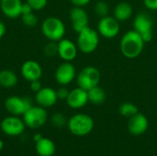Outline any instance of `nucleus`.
I'll return each mask as SVG.
<instances>
[{
  "label": "nucleus",
  "instance_id": "f257e3e1",
  "mask_svg": "<svg viewBox=\"0 0 157 156\" xmlns=\"http://www.w3.org/2000/svg\"><path fill=\"white\" fill-rule=\"evenodd\" d=\"M144 40L134 29L126 32L120 42V49L123 56L128 59H134L140 56L144 48Z\"/></svg>",
  "mask_w": 157,
  "mask_h": 156
},
{
  "label": "nucleus",
  "instance_id": "f03ea898",
  "mask_svg": "<svg viewBox=\"0 0 157 156\" xmlns=\"http://www.w3.org/2000/svg\"><path fill=\"white\" fill-rule=\"evenodd\" d=\"M94 120L87 114L78 113L72 116L67 122L70 132L75 136L82 137L89 134L94 129Z\"/></svg>",
  "mask_w": 157,
  "mask_h": 156
},
{
  "label": "nucleus",
  "instance_id": "7ed1b4c3",
  "mask_svg": "<svg viewBox=\"0 0 157 156\" xmlns=\"http://www.w3.org/2000/svg\"><path fill=\"white\" fill-rule=\"evenodd\" d=\"M99 34L98 30L87 27L77 33L76 45L78 51L85 54H90L94 52L99 44Z\"/></svg>",
  "mask_w": 157,
  "mask_h": 156
},
{
  "label": "nucleus",
  "instance_id": "20e7f679",
  "mask_svg": "<svg viewBox=\"0 0 157 156\" xmlns=\"http://www.w3.org/2000/svg\"><path fill=\"white\" fill-rule=\"evenodd\" d=\"M41 32L49 40L58 42L65 35V25L59 17H48L41 23Z\"/></svg>",
  "mask_w": 157,
  "mask_h": 156
},
{
  "label": "nucleus",
  "instance_id": "39448f33",
  "mask_svg": "<svg viewBox=\"0 0 157 156\" xmlns=\"http://www.w3.org/2000/svg\"><path fill=\"white\" fill-rule=\"evenodd\" d=\"M101 78L100 72L95 66H86L76 74V83L78 87L88 91L99 85Z\"/></svg>",
  "mask_w": 157,
  "mask_h": 156
},
{
  "label": "nucleus",
  "instance_id": "423d86ee",
  "mask_svg": "<svg viewBox=\"0 0 157 156\" xmlns=\"http://www.w3.org/2000/svg\"><path fill=\"white\" fill-rule=\"evenodd\" d=\"M22 119L26 127L30 129H39L46 123L48 120V114L45 108L37 105L29 108L23 114Z\"/></svg>",
  "mask_w": 157,
  "mask_h": 156
},
{
  "label": "nucleus",
  "instance_id": "0eeeda50",
  "mask_svg": "<svg viewBox=\"0 0 157 156\" xmlns=\"http://www.w3.org/2000/svg\"><path fill=\"white\" fill-rule=\"evenodd\" d=\"M153 19L146 13H139L133 20V29L140 34L144 42H149L153 39Z\"/></svg>",
  "mask_w": 157,
  "mask_h": 156
},
{
  "label": "nucleus",
  "instance_id": "6e6552de",
  "mask_svg": "<svg viewBox=\"0 0 157 156\" xmlns=\"http://www.w3.org/2000/svg\"><path fill=\"white\" fill-rule=\"evenodd\" d=\"M33 105L31 101L24 97L10 96L5 100V108L10 115L23 116V114Z\"/></svg>",
  "mask_w": 157,
  "mask_h": 156
},
{
  "label": "nucleus",
  "instance_id": "1a4fd4ad",
  "mask_svg": "<svg viewBox=\"0 0 157 156\" xmlns=\"http://www.w3.org/2000/svg\"><path fill=\"white\" fill-rule=\"evenodd\" d=\"M26 125L23 119L18 116L10 115L6 117L0 123L1 131L8 136H18L21 135L25 131Z\"/></svg>",
  "mask_w": 157,
  "mask_h": 156
},
{
  "label": "nucleus",
  "instance_id": "9d476101",
  "mask_svg": "<svg viewBox=\"0 0 157 156\" xmlns=\"http://www.w3.org/2000/svg\"><path fill=\"white\" fill-rule=\"evenodd\" d=\"M121 29L120 21L114 17L107 16L101 17L98 24V32L106 39H113L118 36Z\"/></svg>",
  "mask_w": 157,
  "mask_h": 156
},
{
  "label": "nucleus",
  "instance_id": "9b49d317",
  "mask_svg": "<svg viewBox=\"0 0 157 156\" xmlns=\"http://www.w3.org/2000/svg\"><path fill=\"white\" fill-rule=\"evenodd\" d=\"M56 82L60 86H68L76 78V71L72 62H63L56 69L54 74Z\"/></svg>",
  "mask_w": 157,
  "mask_h": 156
},
{
  "label": "nucleus",
  "instance_id": "f8f14e48",
  "mask_svg": "<svg viewBox=\"0 0 157 156\" xmlns=\"http://www.w3.org/2000/svg\"><path fill=\"white\" fill-rule=\"evenodd\" d=\"M70 20L72 23V28L73 29L78 33L82 29L89 27V17L86 13V11L80 6H74L71 8L70 13H69Z\"/></svg>",
  "mask_w": 157,
  "mask_h": 156
},
{
  "label": "nucleus",
  "instance_id": "ddd939ff",
  "mask_svg": "<svg viewBox=\"0 0 157 156\" xmlns=\"http://www.w3.org/2000/svg\"><path fill=\"white\" fill-rule=\"evenodd\" d=\"M21 75L28 82L40 80L42 76V68L40 64L34 60H28L24 62L20 68Z\"/></svg>",
  "mask_w": 157,
  "mask_h": 156
},
{
  "label": "nucleus",
  "instance_id": "4468645a",
  "mask_svg": "<svg viewBox=\"0 0 157 156\" xmlns=\"http://www.w3.org/2000/svg\"><path fill=\"white\" fill-rule=\"evenodd\" d=\"M78 52L77 45L68 39H62L58 41V56L63 62H73Z\"/></svg>",
  "mask_w": 157,
  "mask_h": 156
},
{
  "label": "nucleus",
  "instance_id": "2eb2a0df",
  "mask_svg": "<svg viewBox=\"0 0 157 156\" xmlns=\"http://www.w3.org/2000/svg\"><path fill=\"white\" fill-rule=\"evenodd\" d=\"M149 121L147 118L140 112L131 117L128 121V131L134 136H140L144 134L147 131Z\"/></svg>",
  "mask_w": 157,
  "mask_h": 156
},
{
  "label": "nucleus",
  "instance_id": "dca6fc26",
  "mask_svg": "<svg viewBox=\"0 0 157 156\" xmlns=\"http://www.w3.org/2000/svg\"><path fill=\"white\" fill-rule=\"evenodd\" d=\"M35 100L37 105L42 108H51L54 106L58 100L56 90H54L52 87L43 86L40 91L36 93Z\"/></svg>",
  "mask_w": 157,
  "mask_h": 156
},
{
  "label": "nucleus",
  "instance_id": "f3484780",
  "mask_svg": "<svg viewBox=\"0 0 157 156\" xmlns=\"http://www.w3.org/2000/svg\"><path fill=\"white\" fill-rule=\"evenodd\" d=\"M88 102L87 91L76 87L69 92L68 97L66 98L67 105L73 109H79L84 108Z\"/></svg>",
  "mask_w": 157,
  "mask_h": 156
},
{
  "label": "nucleus",
  "instance_id": "a211bd4d",
  "mask_svg": "<svg viewBox=\"0 0 157 156\" xmlns=\"http://www.w3.org/2000/svg\"><path fill=\"white\" fill-rule=\"evenodd\" d=\"M22 4L21 0H0L1 11L8 18H17L22 14Z\"/></svg>",
  "mask_w": 157,
  "mask_h": 156
},
{
  "label": "nucleus",
  "instance_id": "6ab92c4d",
  "mask_svg": "<svg viewBox=\"0 0 157 156\" xmlns=\"http://www.w3.org/2000/svg\"><path fill=\"white\" fill-rule=\"evenodd\" d=\"M35 143V150L40 156H52L54 154L56 147L52 140L42 137Z\"/></svg>",
  "mask_w": 157,
  "mask_h": 156
},
{
  "label": "nucleus",
  "instance_id": "aec40b11",
  "mask_svg": "<svg viewBox=\"0 0 157 156\" xmlns=\"http://www.w3.org/2000/svg\"><path fill=\"white\" fill-rule=\"evenodd\" d=\"M113 14H114V17L118 21L122 22L132 17L133 14V9H132V6L129 3L121 2L114 7Z\"/></svg>",
  "mask_w": 157,
  "mask_h": 156
},
{
  "label": "nucleus",
  "instance_id": "412c9836",
  "mask_svg": "<svg viewBox=\"0 0 157 156\" xmlns=\"http://www.w3.org/2000/svg\"><path fill=\"white\" fill-rule=\"evenodd\" d=\"M18 83L17 74L11 70L4 69L0 71V86L4 88H12Z\"/></svg>",
  "mask_w": 157,
  "mask_h": 156
},
{
  "label": "nucleus",
  "instance_id": "4be33fe9",
  "mask_svg": "<svg viewBox=\"0 0 157 156\" xmlns=\"http://www.w3.org/2000/svg\"><path fill=\"white\" fill-rule=\"evenodd\" d=\"M88 95V102L92 103L93 105H102L106 98H107V94L105 90L98 86L89 89L87 91Z\"/></svg>",
  "mask_w": 157,
  "mask_h": 156
},
{
  "label": "nucleus",
  "instance_id": "5701e85b",
  "mask_svg": "<svg viewBox=\"0 0 157 156\" xmlns=\"http://www.w3.org/2000/svg\"><path fill=\"white\" fill-rule=\"evenodd\" d=\"M119 112L120 114L124 117V118H128L130 119L131 117L134 116L135 114H137L139 112L137 106H135L133 103L131 102H125L122 103L120 108H119Z\"/></svg>",
  "mask_w": 157,
  "mask_h": 156
},
{
  "label": "nucleus",
  "instance_id": "b1692460",
  "mask_svg": "<svg viewBox=\"0 0 157 156\" xmlns=\"http://www.w3.org/2000/svg\"><path fill=\"white\" fill-rule=\"evenodd\" d=\"M94 11L97 16H98L100 18L109 16V5L104 1H98L95 4Z\"/></svg>",
  "mask_w": 157,
  "mask_h": 156
},
{
  "label": "nucleus",
  "instance_id": "393cba45",
  "mask_svg": "<svg viewBox=\"0 0 157 156\" xmlns=\"http://www.w3.org/2000/svg\"><path fill=\"white\" fill-rule=\"evenodd\" d=\"M21 20L25 26L29 27V28L35 27L39 21L37 16L34 14V11L29 12V13H26V14H22L21 15Z\"/></svg>",
  "mask_w": 157,
  "mask_h": 156
},
{
  "label": "nucleus",
  "instance_id": "a878e982",
  "mask_svg": "<svg viewBox=\"0 0 157 156\" xmlns=\"http://www.w3.org/2000/svg\"><path fill=\"white\" fill-rule=\"evenodd\" d=\"M43 53L48 57H53L58 55V42L49 40L43 47Z\"/></svg>",
  "mask_w": 157,
  "mask_h": 156
},
{
  "label": "nucleus",
  "instance_id": "bb28decb",
  "mask_svg": "<svg viewBox=\"0 0 157 156\" xmlns=\"http://www.w3.org/2000/svg\"><path fill=\"white\" fill-rule=\"evenodd\" d=\"M52 124L56 128H63L67 125L68 120L63 113H55L52 117Z\"/></svg>",
  "mask_w": 157,
  "mask_h": 156
},
{
  "label": "nucleus",
  "instance_id": "cd10ccee",
  "mask_svg": "<svg viewBox=\"0 0 157 156\" xmlns=\"http://www.w3.org/2000/svg\"><path fill=\"white\" fill-rule=\"evenodd\" d=\"M27 3L32 7L34 11H40L46 6L48 0H27Z\"/></svg>",
  "mask_w": 157,
  "mask_h": 156
},
{
  "label": "nucleus",
  "instance_id": "c85d7f7f",
  "mask_svg": "<svg viewBox=\"0 0 157 156\" xmlns=\"http://www.w3.org/2000/svg\"><path fill=\"white\" fill-rule=\"evenodd\" d=\"M69 92H70V91L65 87V86H62L58 90H56L58 99H61V100H66V98L68 97Z\"/></svg>",
  "mask_w": 157,
  "mask_h": 156
},
{
  "label": "nucleus",
  "instance_id": "c756f323",
  "mask_svg": "<svg viewBox=\"0 0 157 156\" xmlns=\"http://www.w3.org/2000/svg\"><path fill=\"white\" fill-rule=\"evenodd\" d=\"M144 5L152 11H157V0H144Z\"/></svg>",
  "mask_w": 157,
  "mask_h": 156
},
{
  "label": "nucleus",
  "instance_id": "7c9ffc66",
  "mask_svg": "<svg viewBox=\"0 0 157 156\" xmlns=\"http://www.w3.org/2000/svg\"><path fill=\"white\" fill-rule=\"evenodd\" d=\"M29 86H30L31 91H33L35 93H37L38 91H40L43 87L40 80H35V81L29 82Z\"/></svg>",
  "mask_w": 157,
  "mask_h": 156
},
{
  "label": "nucleus",
  "instance_id": "2f4dec72",
  "mask_svg": "<svg viewBox=\"0 0 157 156\" xmlns=\"http://www.w3.org/2000/svg\"><path fill=\"white\" fill-rule=\"evenodd\" d=\"M70 1L74 5V6L84 7L85 6H86L87 4H89L91 0H70Z\"/></svg>",
  "mask_w": 157,
  "mask_h": 156
},
{
  "label": "nucleus",
  "instance_id": "473e14b6",
  "mask_svg": "<svg viewBox=\"0 0 157 156\" xmlns=\"http://www.w3.org/2000/svg\"><path fill=\"white\" fill-rule=\"evenodd\" d=\"M34 11L32 9V7L26 2V3H23L22 4V14H26V13H29V12H32ZM21 14V15H22Z\"/></svg>",
  "mask_w": 157,
  "mask_h": 156
},
{
  "label": "nucleus",
  "instance_id": "72a5a7b5",
  "mask_svg": "<svg viewBox=\"0 0 157 156\" xmlns=\"http://www.w3.org/2000/svg\"><path fill=\"white\" fill-rule=\"evenodd\" d=\"M6 33V26L3 21L0 20V39H2Z\"/></svg>",
  "mask_w": 157,
  "mask_h": 156
},
{
  "label": "nucleus",
  "instance_id": "f704fd0d",
  "mask_svg": "<svg viewBox=\"0 0 157 156\" xmlns=\"http://www.w3.org/2000/svg\"><path fill=\"white\" fill-rule=\"evenodd\" d=\"M42 137H43V136H42L40 133H36V134H34V136H33V141H34L35 143H37V142H39Z\"/></svg>",
  "mask_w": 157,
  "mask_h": 156
},
{
  "label": "nucleus",
  "instance_id": "c9c22d12",
  "mask_svg": "<svg viewBox=\"0 0 157 156\" xmlns=\"http://www.w3.org/2000/svg\"><path fill=\"white\" fill-rule=\"evenodd\" d=\"M3 148H4V143H3V141L0 139V152L3 150Z\"/></svg>",
  "mask_w": 157,
  "mask_h": 156
}]
</instances>
